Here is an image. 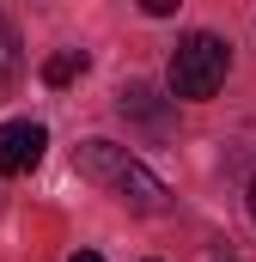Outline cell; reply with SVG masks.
Returning a JSON list of instances; mask_svg holds the SVG:
<instances>
[{
	"mask_svg": "<svg viewBox=\"0 0 256 262\" xmlns=\"http://www.w3.org/2000/svg\"><path fill=\"white\" fill-rule=\"evenodd\" d=\"M73 165H79V177L86 183H98V189H110L116 201H128L134 213H171V189L128 152L116 140H79V152H73Z\"/></svg>",
	"mask_w": 256,
	"mask_h": 262,
	"instance_id": "cell-1",
	"label": "cell"
},
{
	"mask_svg": "<svg viewBox=\"0 0 256 262\" xmlns=\"http://www.w3.org/2000/svg\"><path fill=\"white\" fill-rule=\"evenodd\" d=\"M226 67H232V43L214 37V31H189L177 49H171V98H214L226 85Z\"/></svg>",
	"mask_w": 256,
	"mask_h": 262,
	"instance_id": "cell-2",
	"label": "cell"
},
{
	"mask_svg": "<svg viewBox=\"0 0 256 262\" xmlns=\"http://www.w3.org/2000/svg\"><path fill=\"white\" fill-rule=\"evenodd\" d=\"M43 146H49V128L18 116V122H0V177H25L43 165Z\"/></svg>",
	"mask_w": 256,
	"mask_h": 262,
	"instance_id": "cell-3",
	"label": "cell"
},
{
	"mask_svg": "<svg viewBox=\"0 0 256 262\" xmlns=\"http://www.w3.org/2000/svg\"><path fill=\"white\" fill-rule=\"evenodd\" d=\"M116 110H122L128 122H140L146 134H171V104H165V98H159L153 85H122Z\"/></svg>",
	"mask_w": 256,
	"mask_h": 262,
	"instance_id": "cell-4",
	"label": "cell"
},
{
	"mask_svg": "<svg viewBox=\"0 0 256 262\" xmlns=\"http://www.w3.org/2000/svg\"><path fill=\"white\" fill-rule=\"evenodd\" d=\"M86 67H92V61H86V49H55V55L43 61V85H73Z\"/></svg>",
	"mask_w": 256,
	"mask_h": 262,
	"instance_id": "cell-5",
	"label": "cell"
},
{
	"mask_svg": "<svg viewBox=\"0 0 256 262\" xmlns=\"http://www.w3.org/2000/svg\"><path fill=\"white\" fill-rule=\"evenodd\" d=\"M12 79H18V31L0 18V92H6Z\"/></svg>",
	"mask_w": 256,
	"mask_h": 262,
	"instance_id": "cell-6",
	"label": "cell"
},
{
	"mask_svg": "<svg viewBox=\"0 0 256 262\" xmlns=\"http://www.w3.org/2000/svg\"><path fill=\"white\" fill-rule=\"evenodd\" d=\"M177 6H183V0H140V12H146V18H171Z\"/></svg>",
	"mask_w": 256,
	"mask_h": 262,
	"instance_id": "cell-7",
	"label": "cell"
},
{
	"mask_svg": "<svg viewBox=\"0 0 256 262\" xmlns=\"http://www.w3.org/2000/svg\"><path fill=\"white\" fill-rule=\"evenodd\" d=\"M67 262H104V256H98V250H73Z\"/></svg>",
	"mask_w": 256,
	"mask_h": 262,
	"instance_id": "cell-8",
	"label": "cell"
},
{
	"mask_svg": "<svg viewBox=\"0 0 256 262\" xmlns=\"http://www.w3.org/2000/svg\"><path fill=\"white\" fill-rule=\"evenodd\" d=\"M250 220H256V177H250Z\"/></svg>",
	"mask_w": 256,
	"mask_h": 262,
	"instance_id": "cell-9",
	"label": "cell"
}]
</instances>
